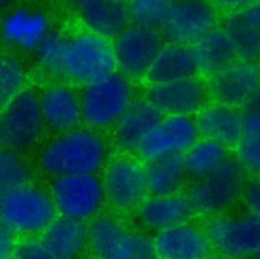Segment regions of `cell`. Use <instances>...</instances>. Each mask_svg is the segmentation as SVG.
<instances>
[{
  "label": "cell",
  "mask_w": 260,
  "mask_h": 259,
  "mask_svg": "<svg viewBox=\"0 0 260 259\" xmlns=\"http://www.w3.org/2000/svg\"><path fill=\"white\" fill-rule=\"evenodd\" d=\"M109 157L107 141L91 128H75L61 133L47 144L39 165L50 176L94 175Z\"/></svg>",
  "instance_id": "1"
},
{
  "label": "cell",
  "mask_w": 260,
  "mask_h": 259,
  "mask_svg": "<svg viewBox=\"0 0 260 259\" xmlns=\"http://www.w3.org/2000/svg\"><path fill=\"white\" fill-rule=\"evenodd\" d=\"M117 71L112 42L91 31L66 37L59 78L80 85L93 83Z\"/></svg>",
  "instance_id": "2"
},
{
  "label": "cell",
  "mask_w": 260,
  "mask_h": 259,
  "mask_svg": "<svg viewBox=\"0 0 260 259\" xmlns=\"http://www.w3.org/2000/svg\"><path fill=\"white\" fill-rule=\"evenodd\" d=\"M249 175L235 155H229L225 162L209 176L193 181L187 190L197 216L211 218L233 210L243 200L244 187Z\"/></svg>",
  "instance_id": "3"
},
{
  "label": "cell",
  "mask_w": 260,
  "mask_h": 259,
  "mask_svg": "<svg viewBox=\"0 0 260 259\" xmlns=\"http://www.w3.org/2000/svg\"><path fill=\"white\" fill-rule=\"evenodd\" d=\"M82 120L91 130L114 128L136 99L131 78L115 71L83 88Z\"/></svg>",
  "instance_id": "4"
},
{
  "label": "cell",
  "mask_w": 260,
  "mask_h": 259,
  "mask_svg": "<svg viewBox=\"0 0 260 259\" xmlns=\"http://www.w3.org/2000/svg\"><path fill=\"white\" fill-rule=\"evenodd\" d=\"M88 245L98 259H158L153 239L129 229L118 218L96 216L88 226Z\"/></svg>",
  "instance_id": "5"
},
{
  "label": "cell",
  "mask_w": 260,
  "mask_h": 259,
  "mask_svg": "<svg viewBox=\"0 0 260 259\" xmlns=\"http://www.w3.org/2000/svg\"><path fill=\"white\" fill-rule=\"evenodd\" d=\"M205 231L212 253L223 259H251L260 246V219L246 208L208 218Z\"/></svg>",
  "instance_id": "6"
},
{
  "label": "cell",
  "mask_w": 260,
  "mask_h": 259,
  "mask_svg": "<svg viewBox=\"0 0 260 259\" xmlns=\"http://www.w3.org/2000/svg\"><path fill=\"white\" fill-rule=\"evenodd\" d=\"M56 213L51 195L29 183L0 197V222L15 235L43 232Z\"/></svg>",
  "instance_id": "7"
},
{
  "label": "cell",
  "mask_w": 260,
  "mask_h": 259,
  "mask_svg": "<svg viewBox=\"0 0 260 259\" xmlns=\"http://www.w3.org/2000/svg\"><path fill=\"white\" fill-rule=\"evenodd\" d=\"M50 195L59 216L78 221L96 218L106 200L103 179L96 175L54 178Z\"/></svg>",
  "instance_id": "8"
},
{
  "label": "cell",
  "mask_w": 260,
  "mask_h": 259,
  "mask_svg": "<svg viewBox=\"0 0 260 259\" xmlns=\"http://www.w3.org/2000/svg\"><path fill=\"white\" fill-rule=\"evenodd\" d=\"M43 125L40 98L32 90H22L0 110V146L10 151L26 149L40 138Z\"/></svg>",
  "instance_id": "9"
},
{
  "label": "cell",
  "mask_w": 260,
  "mask_h": 259,
  "mask_svg": "<svg viewBox=\"0 0 260 259\" xmlns=\"http://www.w3.org/2000/svg\"><path fill=\"white\" fill-rule=\"evenodd\" d=\"M165 43L161 31L129 24L112 42L117 71L131 80L145 78Z\"/></svg>",
  "instance_id": "10"
},
{
  "label": "cell",
  "mask_w": 260,
  "mask_h": 259,
  "mask_svg": "<svg viewBox=\"0 0 260 259\" xmlns=\"http://www.w3.org/2000/svg\"><path fill=\"white\" fill-rule=\"evenodd\" d=\"M104 194L110 207L128 213L136 211L149 195L145 184V163L139 157L123 155L107 163L104 178Z\"/></svg>",
  "instance_id": "11"
},
{
  "label": "cell",
  "mask_w": 260,
  "mask_h": 259,
  "mask_svg": "<svg viewBox=\"0 0 260 259\" xmlns=\"http://www.w3.org/2000/svg\"><path fill=\"white\" fill-rule=\"evenodd\" d=\"M219 10L211 0H173L161 34L169 42L193 45L219 27Z\"/></svg>",
  "instance_id": "12"
},
{
  "label": "cell",
  "mask_w": 260,
  "mask_h": 259,
  "mask_svg": "<svg viewBox=\"0 0 260 259\" xmlns=\"http://www.w3.org/2000/svg\"><path fill=\"white\" fill-rule=\"evenodd\" d=\"M144 96L163 116L195 117L211 103L208 83L200 75L176 82L152 83L147 87Z\"/></svg>",
  "instance_id": "13"
},
{
  "label": "cell",
  "mask_w": 260,
  "mask_h": 259,
  "mask_svg": "<svg viewBox=\"0 0 260 259\" xmlns=\"http://www.w3.org/2000/svg\"><path fill=\"white\" fill-rule=\"evenodd\" d=\"M200 138L195 117L165 116L141 144L138 157L149 162L166 155H184Z\"/></svg>",
  "instance_id": "14"
},
{
  "label": "cell",
  "mask_w": 260,
  "mask_h": 259,
  "mask_svg": "<svg viewBox=\"0 0 260 259\" xmlns=\"http://www.w3.org/2000/svg\"><path fill=\"white\" fill-rule=\"evenodd\" d=\"M211 101L243 109L260 87V61L238 58L206 78Z\"/></svg>",
  "instance_id": "15"
},
{
  "label": "cell",
  "mask_w": 260,
  "mask_h": 259,
  "mask_svg": "<svg viewBox=\"0 0 260 259\" xmlns=\"http://www.w3.org/2000/svg\"><path fill=\"white\" fill-rule=\"evenodd\" d=\"M153 246L158 259H206L214 254L205 227L191 221L156 232Z\"/></svg>",
  "instance_id": "16"
},
{
  "label": "cell",
  "mask_w": 260,
  "mask_h": 259,
  "mask_svg": "<svg viewBox=\"0 0 260 259\" xmlns=\"http://www.w3.org/2000/svg\"><path fill=\"white\" fill-rule=\"evenodd\" d=\"M197 216L190 197L185 192L171 195H147L136 208L139 224L150 232H160Z\"/></svg>",
  "instance_id": "17"
},
{
  "label": "cell",
  "mask_w": 260,
  "mask_h": 259,
  "mask_svg": "<svg viewBox=\"0 0 260 259\" xmlns=\"http://www.w3.org/2000/svg\"><path fill=\"white\" fill-rule=\"evenodd\" d=\"M165 116L145 96L136 98L114 127V141L126 155L138 154L141 144Z\"/></svg>",
  "instance_id": "18"
},
{
  "label": "cell",
  "mask_w": 260,
  "mask_h": 259,
  "mask_svg": "<svg viewBox=\"0 0 260 259\" xmlns=\"http://www.w3.org/2000/svg\"><path fill=\"white\" fill-rule=\"evenodd\" d=\"M50 34L48 16L39 10L16 8L0 21V39L8 47L36 51Z\"/></svg>",
  "instance_id": "19"
},
{
  "label": "cell",
  "mask_w": 260,
  "mask_h": 259,
  "mask_svg": "<svg viewBox=\"0 0 260 259\" xmlns=\"http://www.w3.org/2000/svg\"><path fill=\"white\" fill-rule=\"evenodd\" d=\"M45 125L66 133L78 128L82 120V99L75 90L66 83H54L45 88L40 96Z\"/></svg>",
  "instance_id": "20"
},
{
  "label": "cell",
  "mask_w": 260,
  "mask_h": 259,
  "mask_svg": "<svg viewBox=\"0 0 260 259\" xmlns=\"http://www.w3.org/2000/svg\"><path fill=\"white\" fill-rule=\"evenodd\" d=\"M195 120L203 138L217 141L227 149H235L244 128V114L241 109L216 101H211L195 116Z\"/></svg>",
  "instance_id": "21"
},
{
  "label": "cell",
  "mask_w": 260,
  "mask_h": 259,
  "mask_svg": "<svg viewBox=\"0 0 260 259\" xmlns=\"http://www.w3.org/2000/svg\"><path fill=\"white\" fill-rule=\"evenodd\" d=\"M197 75H200V67L193 47L176 42H166L149 72H147L145 80L149 82V85H152L176 82Z\"/></svg>",
  "instance_id": "22"
},
{
  "label": "cell",
  "mask_w": 260,
  "mask_h": 259,
  "mask_svg": "<svg viewBox=\"0 0 260 259\" xmlns=\"http://www.w3.org/2000/svg\"><path fill=\"white\" fill-rule=\"evenodd\" d=\"M40 242L53 259H77L88 245V224L58 216L42 232Z\"/></svg>",
  "instance_id": "23"
},
{
  "label": "cell",
  "mask_w": 260,
  "mask_h": 259,
  "mask_svg": "<svg viewBox=\"0 0 260 259\" xmlns=\"http://www.w3.org/2000/svg\"><path fill=\"white\" fill-rule=\"evenodd\" d=\"M78 11L86 31L109 40L133 24L128 0H89Z\"/></svg>",
  "instance_id": "24"
},
{
  "label": "cell",
  "mask_w": 260,
  "mask_h": 259,
  "mask_svg": "<svg viewBox=\"0 0 260 259\" xmlns=\"http://www.w3.org/2000/svg\"><path fill=\"white\" fill-rule=\"evenodd\" d=\"M144 163L149 195H171L184 192V187L190 179L184 155H166Z\"/></svg>",
  "instance_id": "25"
},
{
  "label": "cell",
  "mask_w": 260,
  "mask_h": 259,
  "mask_svg": "<svg viewBox=\"0 0 260 259\" xmlns=\"http://www.w3.org/2000/svg\"><path fill=\"white\" fill-rule=\"evenodd\" d=\"M191 47H193L197 56L200 74L205 77L217 74L240 58L230 36L222 26L209 31L206 36H203Z\"/></svg>",
  "instance_id": "26"
},
{
  "label": "cell",
  "mask_w": 260,
  "mask_h": 259,
  "mask_svg": "<svg viewBox=\"0 0 260 259\" xmlns=\"http://www.w3.org/2000/svg\"><path fill=\"white\" fill-rule=\"evenodd\" d=\"M229 155L230 152L225 146L214 139L201 136L184 154V162L190 179L198 181V179L209 176L225 162Z\"/></svg>",
  "instance_id": "27"
},
{
  "label": "cell",
  "mask_w": 260,
  "mask_h": 259,
  "mask_svg": "<svg viewBox=\"0 0 260 259\" xmlns=\"http://www.w3.org/2000/svg\"><path fill=\"white\" fill-rule=\"evenodd\" d=\"M222 27L230 36L240 58L260 61V27L247 19L243 11L225 15Z\"/></svg>",
  "instance_id": "28"
},
{
  "label": "cell",
  "mask_w": 260,
  "mask_h": 259,
  "mask_svg": "<svg viewBox=\"0 0 260 259\" xmlns=\"http://www.w3.org/2000/svg\"><path fill=\"white\" fill-rule=\"evenodd\" d=\"M233 155L251 178H260V116L244 114L243 134Z\"/></svg>",
  "instance_id": "29"
},
{
  "label": "cell",
  "mask_w": 260,
  "mask_h": 259,
  "mask_svg": "<svg viewBox=\"0 0 260 259\" xmlns=\"http://www.w3.org/2000/svg\"><path fill=\"white\" fill-rule=\"evenodd\" d=\"M26 85V71L11 54H0V110H4Z\"/></svg>",
  "instance_id": "30"
},
{
  "label": "cell",
  "mask_w": 260,
  "mask_h": 259,
  "mask_svg": "<svg viewBox=\"0 0 260 259\" xmlns=\"http://www.w3.org/2000/svg\"><path fill=\"white\" fill-rule=\"evenodd\" d=\"M131 22L161 31L171 11L173 0H128Z\"/></svg>",
  "instance_id": "31"
},
{
  "label": "cell",
  "mask_w": 260,
  "mask_h": 259,
  "mask_svg": "<svg viewBox=\"0 0 260 259\" xmlns=\"http://www.w3.org/2000/svg\"><path fill=\"white\" fill-rule=\"evenodd\" d=\"M30 179L27 163L21 159L16 151L0 149V197L19 186H24Z\"/></svg>",
  "instance_id": "32"
},
{
  "label": "cell",
  "mask_w": 260,
  "mask_h": 259,
  "mask_svg": "<svg viewBox=\"0 0 260 259\" xmlns=\"http://www.w3.org/2000/svg\"><path fill=\"white\" fill-rule=\"evenodd\" d=\"M64 42H66V36H62L59 32H50L45 37V40L40 43V47L36 50L40 66L54 77H59Z\"/></svg>",
  "instance_id": "33"
},
{
  "label": "cell",
  "mask_w": 260,
  "mask_h": 259,
  "mask_svg": "<svg viewBox=\"0 0 260 259\" xmlns=\"http://www.w3.org/2000/svg\"><path fill=\"white\" fill-rule=\"evenodd\" d=\"M11 259H53L45 250L40 239H27L16 243L15 253Z\"/></svg>",
  "instance_id": "34"
},
{
  "label": "cell",
  "mask_w": 260,
  "mask_h": 259,
  "mask_svg": "<svg viewBox=\"0 0 260 259\" xmlns=\"http://www.w3.org/2000/svg\"><path fill=\"white\" fill-rule=\"evenodd\" d=\"M241 202L247 211H251L255 218L260 219V178H249Z\"/></svg>",
  "instance_id": "35"
},
{
  "label": "cell",
  "mask_w": 260,
  "mask_h": 259,
  "mask_svg": "<svg viewBox=\"0 0 260 259\" xmlns=\"http://www.w3.org/2000/svg\"><path fill=\"white\" fill-rule=\"evenodd\" d=\"M211 2L219 11H223L225 15H229V13H240V11L247 10L257 0H211Z\"/></svg>",
  "instance_id": "36"
},
{
  "label": "cell",
  "mask_w": 260,
  "mask_h": 259,
  "mask_svg": "<svg viewBox=\"0 0 260 259\" xmlns=\"http://www.w3.org/2000/svg\"><path fill=\"white\" fill-rule=\"evenodd\" d=\"M15 234L0 222V259H10L15 253Z\"/></svg>",
  "instance_id": "37"
},
{
  "label": "cell",
  "mask_w": 260,
  "mask_h": 259,
  "mask_svg": "<svg viewBox=\"0 0 260 259\" xmlns=\"http://www.w3.org/2000/svg\"><path fill=\"white\" fill-rule=\"evenodd\" d=\"M241 110H243V114H255V116H260V87L255 90L254 95L243 106Z\"/></svg>",
  "instance_id": "38"
},
{
  "label": "cell",
  "mask_w": 260,
  "mask_h": 259,
  "mask_svg": "<svg viewBox=\"0 0 260 259\" xmlns=\"http://www.w3.org/2000/svg\"><path fill=\"white\" fill-rule=\"evenodd\" d=\"M243 15L260 27V0H257V2L254 5H251L247 10H244Z\"/></svg>",
  "instance_id": "39"
},
{
  "label": "cell",
  "mask_w": 260,
  "mask_h": 259,
  "mask_svg": "<svg viewBox=\"0 0 260 259\" xmlns=\"http://www.w3.org/2000/svg\"><path fill=\"white\" fill-rule=\"evenodd\" d=\"M67 2H69L72 7H75V8H78V10H80L83 5H86L88 2H89V0H67Z\"/></svg>",
  "instance_id": "40"
},
{
  "label": "cell",
  "mask_w": 260,
  "mask_h": 259,
  "mask_svg": "<svg viewBox=\"0 0 260 259\" xmlns=\"http://www.w3.org/2000/svg\"><path fill=\"white\" fill-rule=\"evenodd\" d=\"M251 259H260V246L255 250V253L252 254V257H251Z\"/></svg>",
  "instance_id": "41"
},
{
  "label": "cell",
  "mask_w": 260,
  "mask_h": 259,
  "mask_svg": "<svg viewBox=\"0 0 260 259\" xmlns=\"http://www.w3.org/2000/svg\"><path fill=\"white\" fill-rule=\"evenodd\" d=\"M8 2H10V0H0V8H4Z\"/></svg>",
  "instance_id": "42"
},
{
  "label": "cell",
  "mask_w": 260,
  "mask_h": 259,
  "mask_svg": "<svg viewBox=\"0 0 260 259\" xmlns=\"http://www.w3.org/2000/svg\"><path fill=\"white\" fill-rule=\"evenodd\" d=\"M206 259H223V257H220V256H216V254H212V256H209V257H206Z\"/></svg>",
  "instance_id": "43"
},
{
  "label": "cell",
  "mask_w": 260,
  "mask_h": 259,
  "mask_svg": "<svg viewBox=\"0 0 260 259\" xmlns=\"http://www.w3.org/2000/svg\"><path fill=\"white\" fill-rule=\"evenodd\" d=\"M10 259H11V257H10Z\"/></svg>",
  "instance_id": "44"
}]
</instances>
